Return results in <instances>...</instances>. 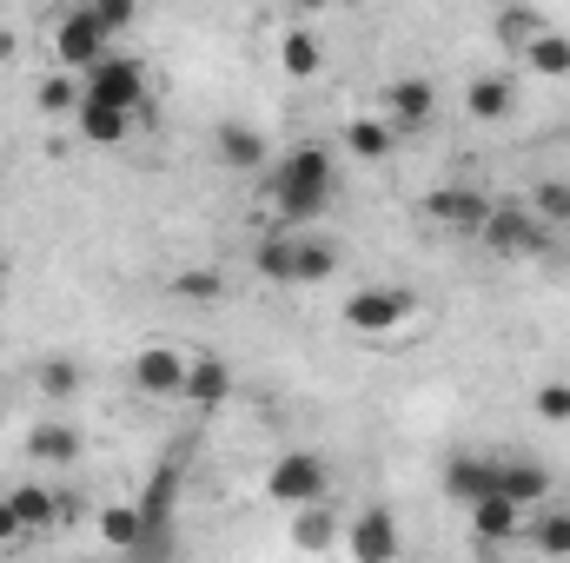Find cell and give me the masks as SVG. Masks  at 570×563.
<instances>
[{"label": "cell", "instance_id": "6da1fadb", "mask_svg": "<svg viewBox=\"0 0 570 563\" xmlns=\"http://www.w3.org/2000/svg\"><path fill=\"white\" fill-rule=\"evenodd\" d=\"M338 199V146H285L273 159V186H266V206H273V226L279 233H305L325 206Z\"/></svg>", "mask_w": 570, "mask_h": 563}, {"label": "cell", "instance_id": "7a4b0ae2", "mask_svg": "<svg viewBox=\"0 0 570 563\" xmlns=\"http://www.w3.org/2000/svg\"><path fill=\"white\" fill-rule=\"evenodd\" d=\"M338 325L365 345H405L425 325V298L405 285H358L338 298Z\"/></svg>", "mask_w": 570, "mask_h": 563}, {"label": "cell", "instance_id": "3957f363", "mask_svg": "<svg viewBox=\"0 0 570 563\" xmlns=\"http://www.w3.org/2000/svg\"><path fill=\"white\" fill-rule=\"evenodd\" d=\"M80 87H87V100L120 107V113H134V120L153 107V67H146L140 53H127V47H114V53H107Z\"/></svg>", "mask_w": 570, "mask_h": 563}, {"label": "cell", "instance_id": "277c9868", "mask_svg": "<svg viewBox=\"0 0 570 563\" xmlns=\"http://www.w3.org/2000/svg\"><path fill=\"white\" fill-rule=\"evenodd\" d=\"M266 497L279 504L285 517L305 511V504H325V497H332V464H325L318 451H279V457L266 464Z\"/></svg>", "mask_w": 570, "mask_h": 563}, {"label": "cell", "instance_id": "5b68a950", "mask_svg": "<svg viewBox=\"0 0 570 563\" xmlns=\"http://www.w3.org/2000/svg\"><path fill=\"white\" fill-rule=\"evenodd\" d=\"M107 53H114V40L100 33L94 7H67V13L53 20V33H47V60H53L60 73H73V80H87Z\"/></svg>", "mask_w": 570, "mask_h": 563}, {"label": "cell", "instance_id": "8992f818", "mask_svg": "<svg viewBox=\"0 0 570 563\" xmlns=\"http://www.w3.org/2000/svg\"><path fill=\"white\" fill-rule=\"evenodd\" d=\"M478 239H484L498 259H544V253H551V226H544L524 199H498Z\"/></svg>", "mask_w": 570, "mask_h": 563}, {"label": "cell", "instance_id": "52a82bcc", "mask_svg": "<svg viewBox=\"0 0 570 563\" xmlns=\"http://www.w3.org/2000/svg\"><path fill=\"white\" fill-rule=\"evenodd\" d=\"M438 107H444V93H438L431 73H399V80L379 87V107H372V113L405 140V134H425L431 120H438Z\"/></svg>", "mask_w": 570, "mask_h": 563}, {"label": "cell", "instance_id": "ba28073f", "mask_svg": "<svg viewBox=\"0 0 570 563\" xmlns=\"http://www.w3.org/2000/svg\"><path fill=\"white\" fill-rule=\"evenodd\" d=\"M352 563H399L405 557V531H399V511L392 504H358L345 517V544H338Z\"/></svg>", "mask_w": 570, "mask_h": 563}, {"label": "cell", "instance_id": "9c48e42d", "mask_svg": "<svg viewBox=\"0 0 570 563\" xmlns=\"http://www.w3.org/2000/svg\"><path fill=\"white\" fill-rule=\"evenodd\" d=\"M186 365H193L186 345H140V352L127 358V385H134L140 398L179 405V392H186Z\"/></svg>", "mask_w": 570, "mask_h": 563}, {"label": "cell", "instance_id": "30bf717a", "mask_svg": "<svg viewBox=\"0 0 570 563\" xmlns=\"http://www.w3.org/2000/svg\"><path fill=\"white\" fill-rule=\"evenodd\" d=\"M491 192H478V186H431L425 192V219L431 226H444V233H484V219H491Z\"/></svg>", "mask_w": 570, "mask_h": 563}, {"label": "cell", "instance_id": "8fae6325", "mask_svg": "<svg viewBox=\"0 0 570 563\" xmlns=\"http://www.w3.org/2000/svg\"><path fill=\"white\" fill-rule=\"evenodd\" d=\"M491 497H504V504H518V511L531 517V511L558 504V477H551L538 457H498V491H491Z\"/></svg>", "mask_w": 570, "mask_h": 563}, {"label": "cell", "instance_id": "7c38bea8", "mask_svg": "<svg viewBox=\"0 0 570 563\" xmlns=\"http://www.w3.org/2000/svg\"><path fill=\"white\" fill-rule=\"evenodd\" d=\"M285 544L298 551V557H332L338 544H345V511L325 497V504H305V511H292L285 517Z\"/></svg>", "mask_w": 570, "mask_h": 563}, {"label": "cell", "instance_id": "4fadbf2b", "mask_svg": "<svg viewBox=\"0 0 570 563\" xmlns=\"http://www.w3.org/2000/svg\"><path fill=\"white\" fill-rule=\"evenodd\" d=\"M464 120H478V127L518 120V73H498V67L471 73V80H464Z\"/></svg>", "mask_w": 570, "mask_h": 563}, {"label": "cell", "instance_id": "5bb4252c", "mask_svg": "<svg viewBox=\"0 0 570 563\" xmlns=\"http://www.w3.org/2000/svg\"><path fill=\"white\" fill-rule=\"evenodd\" d=\"M213 152H219V166H233V172H266L279 152H273V134L266 127H253V120H219L213 127Z\"/></svg>", "mask_w": 570, "mask_h": 563}, {"label": "cell", "instance_id": "9a60e30c", "mask_svg": "<svg viewBox=\"0 0 570 563\" xmlns=\"http://www.w3.org/2000/svg\"><path fill=\"white\" fill-rule=\"evenodd\" d=\"M80 457H87V431L73 418H47L27 431V464L33 471H73Z\"/></svg>", "mask_w": 570, "mask_h": 563}, {"label": "cell", "instance_id": "2e32d148", "mask_svg": "<svg viewBox=\"0 0 570 563\" xmlns=\"http://www.w3.org/2000/svg\"><path fill=\"white\" fill-rule=\"evenodd\" d=\"M399 152V134L372 113V107H358V113H345L338 120V159H358V166H385Z\"/></svg>", "mask_w": 570, "mask_h": 563}, {"label": "cell", "instance_id": "e0dca14e", "mask_svg": "<svg viewBox=\"0 0 570 563\" xmlns=\"http://www.w3.org/2000/svg\"><path fill=\"white\" fill-rule=\"evenodd\" d=\"M7 504H13V517H20V537H47V531L67 524L60 484H47V477H20V484L7 491Z\"/></svg>", "mask_w": 570, "mask_h": 563}, {"label": "cell", "instance_id": "ac0fdd59", "mask_svg": "<svg viewBox=\"0 0 570 563\" xmlns=\"http://www.w3.org/2000/svg\"><path fill=\"white\" fill-rule=\"evenodd\" d=\"M233 392H239V378H233V365H226V358H213V352H193V365H186V392H179V405H193V412H219V405H233Z\"/></svg>", "mask_w": 570, "mask_h": 563}, {"label": "cell", "instance_id": "d6986e66", "mask_svg": "<svg viewBox=\"0 0 570 563\" xmlns=\"http://www.w3.org/2000/svg\"><path fill=\"white\" fill-rule=\"evenodd\" d=\"M273 60H279L285 80H298V87H305V80H318V73H325V40H318L305 20H285L279 40H273Z\"/></svg>", "mask_w": 570, "mask_h": 563}, {"label": "cell", "instance_id": "ffe728a7", "mask_svg": "<svg viewBox=\"0 0 570 563\" xmlns=\"http://www.w3.org/2000/svg\"><path fill=\"white\" fill-rule=\"evenodd\" d=\"M491 491H498V457H478V451L444 457V497H458V504L471 511V504H484Z\"/></svg>", "mask_w": 570, "mask_h": 563}, {"label": "cell", "instance_id": "44dd1931", "mask_svg": "<svg viewBox=\"0 0 570 563\" xmlns=\"http://www.w3.org/2000/svg\"><path fill=\"white\" fill-rule=\"evenodd\" d=\"M518 544H524L538 563H570V504H544V511H531Z\"/></svg>", "mask_w": 570, "mask_h": 563}, {"label": "cell", "instance_id": "7402d4cb", "mask_svg": "<svg viewBox=\"0 0 570 563\" xmlns=\"http://www.w3.org/2000/svg\"><path fill=\"white\" fill-rule=\"evenodd\" d=\"M134 113H120V107H100V100H80V113H73V140L80 146H100V152H114V146L134 140Z\"/></svg>", "mask_w": 570, "mask_h": 563}, {"label": "cell", "instance_id": "603a6c76", "mask_svg": "<svg viewBox=\"0 0 570 563\" xmlns=\"http://www.w3.org/2000/svg\"><path fill=\"white\" fill-rule=\"evenodd\" d=\"M544 33H551V13H538V7H498V20H491V40L511 60H524Z\"/></svg>", "mask_w": 570, "mask_h": 563}, {"label": "cell", "instance_id": "cb8c5ba5", "mask_svg": "<svg viewBox=\"0 0 570 563\" xmlns=\"http://www.w3.org/2000/svg\"><path fill=\"white\" fill-rule=\"evenodd\" d=\"M464 517H471L478 551H504V544H518V537H524V511H518V504H504V497H484V504H471Z\"/></svg>", "mask_w": 570, "mask_h": 563}, {"label": "cell", "instance_id": "d4e9b609", "mask_svg": "<svg viewBox=\"0 0 570 563\" xmlns=\"http://www.w3.org/2000/svg\"><path fill=\"white\" fill-rule=\"evenodd\" d=\"M253 273L266 285H298V233H266L259 246H253Z\"/></svg>", "mask_w": 570, "mask_h": 563}, {"label": "cell", "instance_id": "484cf974", "mask_svg": "<svg viewBox=\"0 0 570 563\" xmlns=\"http://www.w3.org/2000/svg\"><path fill=\"white\" fill-rule=\"evenodd\" d=\"M345 273V246L325 233H298V285H325Z\"/></svg>", "mask_w": 570, "mask_h": 563}, {"label": "cell", "instance_id": "4316f807", "mask_svg": "<svg viewBox=\"0 0 570 563\" xmlns=\"http://www.w3.org/2000/svg\"><path fill=\"white\" fill-rule=\"evenodd\" d=\"M80 100H87V87H80L73 73H60V67H47V73L33 80V107H40L47 120H73Z\"/></svg>", "mask_w": 570, "mask_h": 563}, {"label": "cell", "instance_id": "83f0119b", "mask_svg": "<svg viewBox=\"0 0 570 563\" xmlns=\"http://www.w3.org/2000/svg\"><path fill=\"white\" fill-rule=\"evenodd\" d=\"M94 531H100L114 551H140L146 544V511L140 504H100V511H94Z\"/></svg>", "mask_w": 570, "mask_h": 563}, {"label": "cell", "instance_id": "f1b7e54d", "mask_svg": "<svg viewBox=\"0 0 570 563\" xmlns=\"http://www.w3.org/2000/svg\"><path fill=\"white\" fill-rule=\"evenodd\" d=\"M33 392H40L47 405H73V398L87 392V372H80L73 358H40V365H33Z\"/></svg>", "mask_w": 570, "mask_h": 563}, {"label": "cell", "instance_id": "f546056e", "mask_svg": "<svg viewBox=\"0 0 570 563\" xmlns=\"http://www.w3.org/2000/svg\"><path fill=\"white\" fill-rule=\"evenodd\" d=\"M518 67H524V73H538V80H570V33H564V27H551V33H544Z\"/></svg>", "mask_w": 570, "mask_h": 563}, {"label": "cell", "instance_id": "4dcf8cb0", "mask_svg": "<svg viewBox=\"0 0 570 563\" xmlns=\"http://www.w3.org/2000/svg\"><path fill=\"white\" fill-rule=\"evenodd\" d=\"M524 206L558 233V226H570V179H538L531 192H524Z\"/></svg>", "mask_w": 570, "mask_h": 563}, {"label": "cell", "instance_id": "1f68e13d", "mask_svg": "<svg viewBox=\"0 0 570 563\" xmlns=\"http://www.w3.org/2000/svg\"><path fill=\"white\" fill-rule=\"evenodd\" d=\"M166 292H173V298L206 305V298H219V292H226V273H219V266H179V273L166 279Z\"/></svg>", "mask_w": 570, "mask_h": 563}, {"label": "cell", "instance_id": "d6a6232c", "mask_svg": "<svg viewBox=\"0 0 570 563\" xmlns=\"http://www.w3.org/2000/svg\"><path fill=\"white\" fill-rule=\"evenodd\" d=\"M531 412L544 424H570V378H544V385L531 392Z\"/></svg>", "mask_w": 570, "mask_h": 563}, {"label": "cell", "instance_id": "836d02e7", "mask_svg": "<svg viewBox=\"0 0 570 563\" xmlns=\"http://www.w3.org/2000/svg\"><path fill=\"white\" fill-rule=\"evenodd\" d=\"M94 20H100V33L120 47V33H134V27H140V7H134V0H100V7H94Z\"/></svg>", "mask_w": 570, "mask_h": 563}, {"label": "cell", "instance_id": "e575fe53", "mask_svg": "<svg viewBox=\"0 0 570 563\" xmlns=\"http://www.w3.org/2000/svg\"><path fill=\"white\" fill-rule=\"evenodd\" d=\"M7 544H20V517H13V504L0 497V551H7Z\"/></svg>", "mask_w": 570, "mask_h": 563}, {"label": "cell", "instance_id": "d590c367", "mask_svg": "<svg viewBox=\"0 0 570 563\" xmlns=\"http://www.w3.org/2000/svg\"><path fill=\"white\" fill-rule=\"evenodd\" d=\"M0 298H7V285H0Z\"/></svg>", "mask_w": 570, "mask_h": 563}]
</instances>
